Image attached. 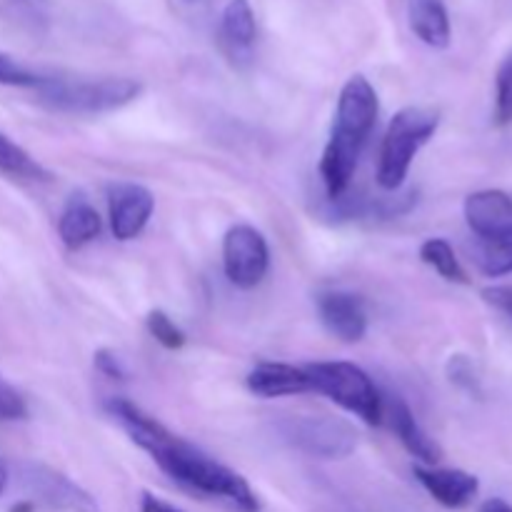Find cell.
I'll return each instance as SVG.
<instances>
[{
    "label": "cell",
    "instance_id": "obj_12",
    "mask_svg": "<svg viewBox=\"0 0 512 512\" xmlns=\"http://www.w3.org/2000/svg\"><path fill=\"white\" fill-rule=\"evenodd\" d=\"M465 223L478 240L512 230V198L505 190L488 188L470 193L463 205Z\"/></svg>",
    "mask_w": 512,
    "mask_h": 512
},
{
    "label": "cell",
    "instance_id": "obj_19",
    "mask_svg": "<svg viewBox=\"0 0 512 512\" xmlns=\"http://www.w3.org/2000/svg\"><path fill=\"white\" fill-rule=\"evenodd\" d=\"M420 260L425 265L435 270L440 278L450 280V283H458V285H468L470 278L465 273V268L460 265L458 255H455L453 245L443 238H428L423 245H420Z\"/></svg>",
    "mask_w": 512,
    "mask_h": 512
},
{
    "label": "cell",
    "instance_id": "obj_15",
    "mask_svg": "<svg viewBox=\"0 0 512 512\" xmlns=\"http://www.w3.org/2000/svg\"><path fill=\"white\" fill-rule=\"evenodd\" d=\"M390 423H393V430L400 443H403V448L415 460H420V465L435 468L443 460V448L425 433V428L418 423V418L408 408V403L393 400V405H390Z\"/></svg>",
    "mask_w": 512,
    "mask_h": 512
},
{
    "label": "cell",
    "instance_id": "obj_23",
    "mask_svg": "<svg viewBox=\"0 0 512 512\" xmlns=\"http://www.w3.org/2000/svg\"><path fill=\"white\" fill-rule=\"evenodd\" d=\"M495 123H512V55L503 60L495 80Z\"/></svg>",
    "mask_w": 512,
    "mask_h": 512
},
{
    "label": "cell",
    "instance_id": "obj_21",
    "mask_svg": "<svg viewBox=\"0 0 512 512\" xmlns=\"http://www.w3.org/2000/svg\"><path fill=\"white\" fill-rule=\"evenodd\" d=\"M145 328H148V333L153 335L165 350H180L185 345V340H188L183 330L175 325V320L160 308L150 310L148 318H145Z\"/></svg>",
    "mask_w": 512,
    "mask_h": 512
},
{
    "label": "cell",
    "instance_id": "obj_3",
    "mask_svg": "<svg viewBox=\"0 0 512 512\" xmlns=\"http://www.w3.org/2000/svg\"><path fill=\"white\" fill-rule=\"evenodd\" d=\"M438 125V110L420 108V105L398 110L390 118L388 130L383 135V145H380L378 170H375V180L385 193H398L403 188L405 178L413 168L415 155L438 133Z\"/></svg>",
    "mask_w": 512,
    "mask_h": 512
},
{
    "label": "cell",
    "instance_id": "obj_17",
    "mask_svg": "<svg viewBox=\"0 0 512 512\" xmlns=\"http://www.w3.org/2000/svg\"><path fill=\"white\" fill-rule=\"evenodd\" d=\"M103 230V218L88 200H70L58 218V235L68 250H80L93 243Z\"/></svg>",
    "mask_w": 512,
    "mask_h": 512
},
{
    "label": "cell",
    "instance_id": "obj_16",
    "mask_svg": "<svg viewBox=\"0 0 512 512\" xmlns=\"http://www.w3.org/2000/svg\"><path fill=\"white\" fill-rule=\"evenodd\" d=\"M410 30L435 50H445L453 40L450 15L443 0H413L410 3Z\"/></svg>",
    "mask_w": 512,
    "mask_h": 512
},
{
    "label": "cell",
    "instance_id": "obj_1",
    "mask_svg": "<svg viewBox=\"0 0 512 512\" xmlns=\"http://www.w3.org/2000/svg\"><path fill=\"white\" fill-rule=\"evenodd\" d=\"M105 410L123 425L130 440L140 450H145L153 463L180 488L205 500H215L233 512H260L258 495L253 493L243 475L210 458L208 453L190 445L180 435H173L135 403L125 398H110Z\"/></svg>",
    "mask_w": 512,
    "mask_h": 512
},
{
    "label": "cell",
    "instance_id": "obj_20",
    "mask_svg": "<svg viewBox=\"0 0 512 512\" xmlns=\"http://www.w3.org/2000/svg\"><path fill=\"white\" fill-rule=\"evenodd\" d=\"M475 260H478V268L483 270L488 278H503V275H510L512 273V230L493 235V238L478 240Z\"/></svg>",
    "mask_w": 512,
    "mask_h": 512
},
{
    "label": "cell",
    "instance_id": "obj_31",
    "mask_svg": "<svg viewBox=\"0 0 512 512\" xmlns=\"http://www.w3.org/2000/svg\"><path fill=\"white\" fill-rule=\"evenodd\" d=\"M35 510V503H30V500H23V503H15L10 512H33Z\"/></svg>",
    "mask_w": 512,
    "mask_h": 512
},
{
    "label": "cell",
    "instance_id": "obj_25",
    "mask_svg": "<svg viewBox=\"0 0 512 512\" xmlns=\"http://www.w3.org/2000/svg\"><path fill=\"white\" fill-rule=\"evenodd\" d=\"M28 415V405H25L23 395L5 383L0 378V423H13V420H23Z\"/></svg>",
    "mask_w": 512,
    "mask_h": 512
},
{
    "label": "cell",
    "instance_id": "obj_26",
    "mask_svg": "<svg viewBox=\"0 0 512 512\" xmlns=\"http://www.w3.org/2000/svg\"><path fill=\"white\" fill-rule=\"evenodd\" d=\"M483 300L512 323V285H490L483 290Z\"/></svg>",
    "mask_w": 512,
    "mask_h": 512
},
{
    "label": "cell",
    "instance_id": "obj_9",
    "mask_svg": "<svg viewBox=\"0 0 512 512\" xmlns=\"http://www.w3.org/2000/svg\"><path fill=\"white\" fill-rule=\"evenodd\" d=\"M155 210V198L145 185L118 183L108 190V218L113 238L120 243L135 240L148 225Z\"/></svg>",
    "mask_w": 512,
    "mask_h": 512
},
{
    "label": "cell",
    "instance_id": "obj_8",
    "mask_svg": "<svg viewBox=\"0 0 512 512\" xmlns=\"http://www.w3.org/2000/svg\"><path fill=\"white\" fill-rule=\"evenodd\" d=\"M270 268L268 240L253 225H233L223 238V270L230 285L253 290Z\"/></svg>",
    "mask_w": 512,
    "mask_h": 512
},
{
    "label": "cell",
    "instance_id": "obj_24",
    "mask_svg": "<svg viewBox=\"0 0 512 512\" xmlns=\"http://www.w3.org/2000/svg\"><path fill=\"white\" fill-rule=\"evenodd\" d=\"M448 378L450 383H453L455 388L463 390V393L475 395V398L483 395L478 370H475V365L470 363L468 355H453V358L448 360Z\"/></svg>",
    "mask_w": 512,
    "mask_h": 512
},
{
    "label": "cell",
    "instance_id": "obj_30",
    "mask_svg": "<svg viewBox=\"0 0 512 512\" xmlns=\"http://www.w3.org/2000/svg\"><path fill=\"white\" fill-rule=\"evenodd\" d=\"M8 483H10V470L8 465H5V460L0 458V498H3V493L8 490Z\"/></svg>",
    "mask_w": 512,
    "mask_h": 512
},
{
    "label": "cell",
    "instance_id": "obj_11",
    "mask_svg": "<svg viewBox=\"0 0 512 512\" xmlns=\"http://www.w3.org/2000/svg\"><path fill=\"white\" fill-rule=\"evenodd\" d=\"M415 480L428 490L430 498L448 510H463L478 498L480 480L468 470L458 468H428V465H415Z\"/></svg>",
    "mask_w": 512,
    "mask_h": 512
},
{
    "label": "cell",
    "instance_id": "obj_10",
    "mask_svg": "<svg viewBox=\"0 0 512 512\" xmlns=\"http://www.w3.org/2000/svg\"><path fill=\"white\" fill-rule=\"evenodd\" d=\"M318 315L323 328L340 343H360L368 333V313H365L363 298L348 290L320 293Z\"/></svg>",
    "mask_w": 512,
    "mask_h": 512
},
{
    "label": "cell",
    "instance_id": "obj_5",
    "mask_svg": "<svg viewBox=\"0 0 512 512\" xmlns=\"http://www.w3.org/2000/svg\"><path fill=\"white\" fill-rule=\"evenodd\" d=\"M313 393L325 395L340 408L353 413L368 425L383 423V398L360 365L333 360V363H310L305 365Z\"/></svg>",
    "mask_w": 512,
    "mask_h": 512
},
{
    "label": "cell",
    "instance_id": "obj_13",
    "mask_svg": "<svg viewBox=\"0 0 512 512\" xmlns=\"http://www.w3.org/2000/svg\"><path fill=\"white\" fill-rule=\"evenodd\" d=\"M255 35H258V25H255L250 0H230L223 10V20H220V40H223V48L233 65L243 68L250 63Z\"/></svg>",
    "mask_w": 512,
    "mask_h": 512
},
{
    "label": "cell",
    "instance_id": "obj_6",
    "mask_svg": "<svg viewBox=\"0 0 512 512\" xmlns=\"http://www.w3.org/2000/svg\"><path fill=\"white\" fill-rule=\"evenodd\" d=\"M280 433L300 453L320 460H343L358 448L355 428L338 415H290Z\"/></svg>",
    "mask_w": 512,
    "mask_h": 512
},
{
    "label": "cell",
    "instance_id": "obj_2",
    "mask_svg": "<svg viewBox=\"0 0 512 512\" xmlns=\"http://www.w3.org/2000/svg\"><path fill=\"white\" fill-rule=\"evenodd\" d=\"M378 93L365 75H353L343 85L335 108L333 128L320 158V180L330 200L348 193L358 170L360 153L378 123Z\"/></svg>",
    "mask_w": 512,
    "mask_h": 512
},
{
    "label": "cell",
    "instance_id": "obj_27",
    "mask_svg": "<svg viewBox=\"0 0 512 512\" xmlns=\"http://www.w3.org/2000/svg\"><path fill=\"white\" fill-rule=\"evenodd\" d=\"M93 363H95V370H98V373H103L105 378H110V380H125V378H128L123 363H120V358L113 353V350H108V348L95 350Z\"/></svg>",
    "mask_w": 512,
    "mask_h": 512
},
{
    "label": "cell",
    "instance_id": "obj_18",
    "mask_svg": "<svg viewBox=\"0 0 512 512\" xmlns=\"http://www.w3.org/2000/svg\"><path fill=\"white\" fill-rule=\"evenodd\" d=\"M0 173L15 180H35V183H45L53 178L28 150L20 148L3 133H0Z\"/></svg>",
    "mask_w": 512,
    "mask_h": 512
},
{
    "label": "cell",
    "instance_id": "obj_22",
    "mask_svg": "<svg viewBox=\"0 0 512 512\" xmlns=\"http://www.w3.org/2000/svg\"><path fill=\"white\" fill-rule=\"evenodd\" d=\"M45 80H48V75L33 73V70H28V68H23L20 63H15L10 55L0 53V85L38 90V88H43Z\"/></svg>",
    "mask_w": 512,
    "mask_h": 512
},
{
    "label": "cell",
    "instance_id": "obj_28",
    "mask_svg": "<svg viewBox=\"0 0 512 512\" xmlns=\"http://www.w3.org/2000/svg\"><path fill=\"white\" fill-rule=\"evenodd\" d=\"M140 512H183V510L165 503V500L158 498V495L143 493V498H140Z\"/></svg>",
    "mask_w": 512,
    "mask_h": 512
},
{
    "label": "cell",
    "instance_id": "obj_29",
    "mask_svg": "<svg viewBox=\"0 0 512 512\" xmlns=\"http://www.w3.org/2000/svg\"><path fill=\"white\" fill-rule=\"evenodd\" d=\"M478 512H512V505L503 498H490L480 505Z\"/></svg>",
    "mask_w": 512,
    "mask_h": 512
},
{
    "label": "cell",
    "instance_id": "obj_7",
    "mask_svg": "<svg viewBox=\"0 0 512 512\" xmlns=\"http://www.w3.org/2000/svg\"><path fill=\"white\" fill-rule=\"evenodd\" d=\"M18 480L30 495V503H43L45 508L60 512H100L98 500L88 490L50 465L20 463Z\"/></svg>",
    "mask_w": 512,
    "mask_h": 512
},
{
    "label": "cell",
    "instance_id": "obj_4",
    "mask_svg": "<svg viewBox=\"0 0 512 512\" xmlns=\"http://www.w3.org/2000/svg\"><path fill=\"white\" fill-rule=\"evenodd\" d=\"M38 100L55 113L100 115L125 108L143 93V83L135 78L65 80L48 75L43 88L35 90Z\"/></svg>",
    "mask_w": 512,
    "mask_h": 512
},
{
    "label": "cell",
    "instance_id": "obj_14",
    "mask_svg": "<svg viewBox=\"0 0 512 512\" xmlns=\"http://www.w3.org/2000/svg\"><path fill=\"white\" fill-rule=\"evenodd\" d=\"M245 385L258 398H288V395L313 393L305 368L288 363H258L245 378Z\"/></svg>",
    "mask_w": 512,
    "mask_h": 512
}]
</instances>
